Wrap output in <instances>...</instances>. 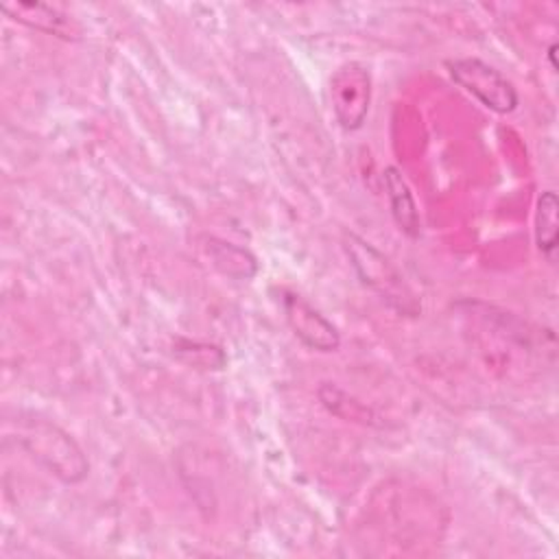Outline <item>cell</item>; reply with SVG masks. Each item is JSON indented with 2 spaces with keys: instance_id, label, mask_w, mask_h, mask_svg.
<instances>
[{
  "instance_id": "1",
  "label": "cell",
  "mask_w": 559,
  "mask_h": 559,
  "mask_svg": "<svg viewBox=\"0 0 559 559\" xmlns=\"http://www.w3.org/2000/svg\"><path fill=\"white\" fill-rule=\"evenodd\" d=\"M7 439H13L33 461L66 485H79L90 474V461L81 445L48 419L20 417Z\"/></svg>"
},
{
  "instance_id": "2",
  "label": "cell",
  "mask_w": 559,
  "mask_h": 559,
  "mask_svg": "<svg viewBox=\"0 0 559 559\" xmlns=\"http://www.w3.org/2000/svg\"><path fill=\"white\" fill-rule=\"evenodd\" d=\"M347 258L352 260V266L358 275V280L371 288L373 293L380 295L382 301H386L391 308L404 312V314H415L417 312V301L408 286L404 284L402 275L393 266V262L382 255L371 242L356 234H347L343 242Z\"/></svg>"
},
{
  "instance_id": "3",
  "label": "cell",
  "mask_w": 559,
  "mask_h": 559,
  "mask_svg": "<svg viewBox=\"0 0 559 559\" xmlns=\"http://www.w3.org/2000/svg\"><path fill=\"white\" fill-rule=\"evenodd\" d=\"M445 68L450 79L489 111L504 116L518 109L520 94L515 85L487 61L478 57H461L445 61Z\"/></svg>"
},
{
  "instance_id": "4",
  "label": "cell",
  "mask_w": 559,
  "mask_h": 559,
  "mask_svg": "<svg viewBox=\"0 0 559 559\" xmlns=\"http://www.w3.org/2000/svg\"><path fill=\"white\" fill-rule=\"evenodd\" d=\"M330 100L336 122L345 131H358L369 114L371 74L358 61L338 66L330 79Z\"/></svg>"
},
{
  "instance_id": "5",
  "label": "cell",
  "mask_w": 559,
  "mask_h": 559,
  "mask_svg": "<svg viewBox=\"0 0 559 559\" xmlns=\"http://www.w3.org/2000/svg\"><path fill=\"white\" fill-rule=\"evenodd\" d=\"M282 310L288 328L308 349L330 354L341 347L338 328L299 293L282 290Z\"/></svg>"
},
{
  "instance_id": "6",
  "label": "cell",
  "mask_w": 559,
  "mask_h": 559,
  "mask_svg": "<svg viewBox=\"0 0 559 559\" xmlns=\"http://www.w3.org/2000/svg\"><path fill=\"white\" fill-rule=\"evenodd\" d=\"M2 13L28 28L61 37V39H79L81 37V26L68 15L66 11L52 7V4H41V2H2L0 4Z\"/></svg>"
},
{
  "instance_id": "7",
  "label": "cell",
  "mask_w": 559,
  "mask_h": 559,
  "mask_svg": "<svg viewBox=\"0 0 559 559\" xmlns=\"http://www.w3.org/2000/svg\"><path fill=\"white\" fill-rule=\"evenodd\" d=\"M382 183H384L391 216H393L397 229L408 238H419L421 218H419V210H417L413 190H411L404 173L397 166H386L382 170Z\"/></svg>"
},
{
  "instance_id": "8",
  "label": "cell",
  "mask_w": 559,
  "mask_h": 559,
  "mask_svg": "<svg viewBox=\"0 0 559 559\" xmlns=\"http://www.w3.org/2000/svg\"><path fill=\"white\" fill-rule=\"evenodd\" d=\"M203 249L212 266L229 280H251L258 273L255 255L240 245L216 236H205Z\"/></svg>"
},
{
  "instance_id": "9",
  "label": "cell",
  "mask_w": 559,
  "mask_h": 559,
  "mask_svg": "<svg viewBox=\"0 0 559 559\" xmlns=\"http://www.w3.org/2000/svg\"><path fill=\"white\" fill-rule=\"evenodd\" d=\"M559 199L555 190H544L535 203V245L539 253L555 262L557 236H559Z\"/></svg>"
},
{
  "instance_id": "10",
  "label": "cell",
  "mask_w": 559,
  "mask_h": 559,
  "mask_svg": "<svg viewBox=\"0 0 559 559\" xmlns=\"http://www.w3.org/2000/svg\"><path fill=\"white\" fill-rule=\"evenodd\" d=\"M173 354L181 362L199 369H223L227 362V356L221 347L201 343V341H188V338H175Z\"/></svg>"
},
{
  "instance_id": "11",
  "label": "cell",
  "mask_w": 559,
  "mask_h": 559,
  "mask_svg": "<svg viewBox=\"0 0 559 559\" xmlns=\"http://www.w3.org/2000/svg\"><path fill=\"white\" fill-rule=\"evenodd\" d=\"M555 50H557V44H550V48H548V61H550L552 70H557V61H555Z\"/></svg>"
}]
</instances>
